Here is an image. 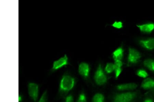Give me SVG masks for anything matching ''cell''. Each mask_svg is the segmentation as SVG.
<instances>
[{"label": "cell", "instance_id": "6da1fadb", "mask_svg": "<svg viewBox=\"0 0 154 102\" xmlns=\"http://www.w3.org/2000/svg\"><path fill=\"white\" fill-rule=\"evenodd\" d=\"M75 79L73 77L66 74L64 75L61 79L59 85V92L60 93H68L74 88Z\"/></svg>", "mask_w": 154, "mask_h": 102}, {"label": "cell", "instance_id": "7a4b0ae2", "mask_svg": "<svg viewBox=\"0 0 154 102\" xmlns=\"http://www.w3.org/2000/svg\"><path fill=\"white\" fill-rule=\"evenodd\" d=\"M137 92L130 91L117 94L114 96L112 102H131L137 97Z\"/></svg>", "mask_w": 154, "mask_h": 102}, {"label": "cell", "instance_id": "3957f363", "mask_svg": "<svg viewBox=\"0 0 154 102\" xmlns=\"http://www.w3.org/2000/svg\"><path fill=\"white\" fill-rule=\"evenodd\" d=\"M28 92L29 98L34 102L38 101L39 88L38 84L33 82H31L28 85Z\"/></svg>", "mask_w": 154, "mask_h": 102}, {"label": "cell", "instance_id": "277c9868", "mask_svg": "<svg viewBox=\"0 0 154 102\" xmlns=\"http://www.w3.org/2000/svg\"><path fill=\"white\" fill-rule=\"evenodd\" d=\"M94 79L96 83L99 86L103 85L107 81V78L104 73L101 64L99 65L95 72Z\"/></svg>", "mask_w": 154, "mask_h": 102}, {"label": "cell", "instance_id": "5b68a950", "mask_svg": "<svg viewBox=\"0 0 154 102\" xmlns=\"http://www.w3.org/2000/svg\"><path fill=\"white\" fill-rule=\"evenodd\" d=\"M140 53L136 49L129 48L128 59V63L129 64H134L138 63L141 58Z\"/></svg>", "mask_w": 154, "mask_h": 102}, {"label": "cell", "instance_id": "8992f818", "mask_svg": "<svg viewBox=\"0 0 154 102\" xmlns=\"http://www.w3.org/2000/svg\"><path fill=\"white\" fill-rule=\"evenodd\" d=\"M69 59L67 56L65 54L57 60L54 61L52 65L51 70L53 71L58 70L69 64Z\"/></svg>", "mask_w": 154, "mask_h": 102}, {"label": "cell", "instance_id": "52a82bcc", "mask_svg": "<svg viewBox=\"0 0 154 102\" xmlns=\"http://www.w3.org/2000/svg\"><path fill=\"white\" fill-rule=\"evenodd\" d=\"M139 43L141 46L148 50L154 49V38L141 40L139 41Z\"/></svg>", "mask_w": 154, "mask_h": 102}, {"label": "cell", "instance_id": "ba28073f", "mask_svg": "<svg viewBox=\"0 0 154 102\" xmlns=\"http://www.w3.org/2000/svg\"><path fill=\"white\" fill-rule=\"evenodd\" d=\"M137 84L135 83H128L119 84L116 86L117 89L119 91H131L137 88Z\"/></svg>", "mask_w": 154, "mask_h": 102}, {"label": "cell", "instance_id": "9c48e42d", "mask_svg": "<svg viewBox=\"0 0 154 102\" xmlns=\"http://www.w3.org/2000/svg\"><path fill=\"white\" fill-rule=\"evenodd\" d=\"M89 71H90V68L88 64L82 63L79 64V73L84 78H88L89 76Z\"/></svg>", "mask_w": 154, "mask_h": 102}, {"label": "cell", "instance_id": "30bf717a", "mask_svg": "<svg viewBox=\"0 0 154 102\" xmlns=\"http://www.w3.org/2000/svg\"><path fill=\"white\" fill-rule=\"evenodd\" d=\"M137 26L140 31L144 33H150L154 30V24L153 23L137 25Z\"/></svg>", "mask_w": 154, "mask_h": 102}, {"label": "cell", "instance_id": "8fae6325", "mask_svg": "<svg viewBox=\"0 0 154 102\" xmlns=\"http://www.w3.org/2000/svg\"><path fill=\"white\" fill-rule=\"evenodd\" d=\"M141 86V88L145 90H153L154 89V79L146 78L143 81Z\"/></svg>", "mask_w": 154, "mask_h": 102}, {"label": "cell", "instance_id": "7c38bea8", "mask_svg": "<svg viewBox=\"0 0 154 102\" xmlns=\"http://www.w3.org/2000/svg\"><path fill=\"white\" fill-rule=\"evenodd\" d=\"M123 49L122 47H120L113 52V58L115 61H122L123 58Z\"/></svg>", "mask_w": 154, "mask_h": 102}, {"label": "cell", "instance_id": "4fadbf2b", "mask_svg": "<svg viewBox=\"0 0 154 102\" xmlns=\"http://www.w3.org/2000/svg\"><path fill=\"white\" fill-rule=\"evenodd\" d=\"M115 77L116 78H118L122 71V62L121 61H115Z\"/></svg>", "mask_w": 154, "mask_h": 102}, {"label": "cell", "instance_id": "5bb4252c", "mask_svg": "<svg viewBox=\"0 0 154 102\" xmlns=\"http://www.w3.org/2000/svg\"><path fill=\"white\" fill-rule=\"evenodd\" d=\"M143 64L146 68L154 73V60L153 59H146L143 62Z\"/></svg>", "mask_w": 154, "mask_h": 102}, {"label": "cell", "instance_id": "9a60e30c", "mask_svg": "<svg viewBox=\"0 0 154 102\" xmlns=\"http://www.w3.org/2000/svg\"><path fill=\"white\" fill-rule=\"evenodd\" d=\"M105 97L102 94L97 93L93 98V102H104Z\"/></svg>", "mask_w": 154, "mask_h": 102}, {"label": "cell", "instance_id": "2e32d148", "mask_svg": "<svg viewBox=\"0 0 154 102\" xmlns=\"http://www.w3.org/2000/svg\"><path fill=\"white\" fill-rule=\"evenodd\" d=\"M137 75L141 78H146L148 76V74L147 72L143 69H139L137 72Z\"/></svg>", "mask_w": 154, "mask_h": 102}, {"label": "cell", "instance_id": "e0dca14e", "mask_svg": "<svg viewBox=\"0 0 154 102\" xmlns=\"http://www.w3.org/2000/svg\"><path fill=\"white\" fill-rule=\"evenodd\" d=\"M115 70V65L112 63L107 64L105 68V71L107 73L110 74Z\"/></svg>", "mask_w": 154, "mask_h": 102}, {"label": "cell", "instance_id": "ac0fdd59", "mask_svg": "<svg viewBox=\"0 0 154 102\" xmlns=\"http://www.w3.org/2000/svg\"><path fill=\"white\" fill-rule=\"evenodd\" d=\"M48 94L47 91H45L39 100L37 102H48Z\"/></svg>", "mask_w": 154, "mask_h": 102}, {"label": "cell", "instance_id": "d6986e66", "mask_svg": "<svg viewBox=\"0 0 154 102\" xmlns=\"http://www.w3.org/2000/svg\"><path fill=\"white\" fill-rule=\"evenodd\" d=\"M76 102H87L86 96L85 94H81L77 99Z\"/></svg>", "mask_w": 154, "mask_h": 102}, {"label": "cell", "instance_id": "ffe728a7", "mask_svg": "<svg viewBox=\"0 0 154 102\" xmlns=\"http://www.w3.org/2000/svg\"><path fill=\"white\" fill-rule=\"evenodd\" d=\"M112 26L117 29H121L123 27L122 22L121 21H116L114 22V23L112 25Z\"/></svg>", "mask_w": 154, "mask_h": 102}, {"label": "cell", "instance_id": "44dd1931", "mask_svg": "<svg viewBox=\"0 0 154 102\" xmlns=\"http://www.w3.org/2000/svg\"><path fill=\"white\" fill-rule=\"evenodd\" d=\"M64 102H74L73 97L72 95H69L67 96Z\"/></svg>", "mask_w": 154, "mask_h": 102}, {"label": "cell", "instance_id": "7402d4cb", "mask_svg": "<svg viewBox=\"0 0 154 102\" xmlns=\"http://www.w3.org/2000/svg\"><path fill=\"white\" fill-rule=\"evenodd\" d=\"M144 102H154L152 99L151 98H147L145 99Z\"/></svg>", "mask_w": 154, "mask_h": 102}, {"label": "cell", "instance_id": "603a6c76", "mask_svg": "<svg viewBox=\"0 0 154 102\" xmlns=\"http://www.w3.org/2000/svg\"><path fill=\"white\" fill-rule=\"evenodd\" d=\"M153 91H154V89H153Z\"/></svg>", "mask_w": 154, "mask_h": 102}]
</instances>
